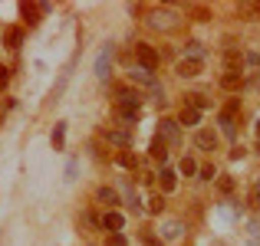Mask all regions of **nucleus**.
Instances as JSON below:
<instances>
[{
	"instance_id": "29",
	"label": "nucleus",
	"mask_w": 260,
	"mask_h": 246,
	"mask_svg": "<svg viewBox=\"0 0 260 246\" xmlns=\"http://www.w3.org/2000/svg\"><path fill=\"white\" fill-rule=\"evenodd\" d=\"M217 190H221L224 197L234 194V177H221V181H217Z\"/></svg>"
},
{
	"instance_id": "14",
	"label": "nucleus",
	"mask_w": 260,
	"mask_h": 246,
	"mask_svg": "<svg viewBox=\"0 0 260 246\" xmlns=\"http://www.w3.org/2000/svg\"><path fill=\"white\" fill-rule=\"evenodd\" d=\"M175 72H178L181 79H194L198 72H201V63H191V59H178V63H175Z\"/></svg>"
},
{
	"instance_id": "6",
	"label": "nucleus",
	"mask_w": 260,
	"mask_h": 246,
	"mask_svg": "<svg viewBox=\"0 0 260 246\" xmlns=\"http://www.w3.org/2000/svg\"><path fill=\"white\" fill-rule=\"evenodd\" d=\"M102 138H106L109 145H115V148L132 145V132H125V128H102Z\"/></svg>"
},
{
	"instance_id": "2",
	"label": "nucleus",
	"mask_w": 260,
	"mask_h": 246,
	"mask_svg": "<svg viewBox=\"0 0 260 246\" xmlns=\"http://www.w3.org/2000/svg\"><path fill=\"white\" fill-rule=\"evenodd\" d=\"M135 59H139L142 69L155 72V69H158V63H161V53L155 50L152 43H135Z\"/></svg>"
},
{
	"instance_id": "35",
	"label": "nucleus",
	"mask_w": 260,
	"mask_h": 246,
	"mask_svg": "<svg viewBox=\"0 0 260 246\" xmlns=\"http://www.w3.org/2000/svg\"><path fill=\"white\" fill-rule=\"evenodd\" d=\"M250 207H254V210H260V184H257L254 190H250Z\"/></svg>"
},
{
	"instance_id": "42",
	"label": "nucleus",
	"mask_w": 260,
	"mask_h": 246,
	"mask_svg": "<svg viewBox=\"0 0 260 246\" xmlns=\"http://www.w3.org/2000/svg\"><path fill=\"white\" fill-rule=\"evenodd\" d=\"M257 151H260V148H257Z\"/></svg>"
},
{
	"instance_id": "5",
	"label": "nucleus",
	"mask_w": 260,
	"mask_h": 246,
	"mask_svg": "<svg viewBox=\"0 0 260 246\" xmlns=\"http://www.w3.org/2000/svg\"><path fill=\"white\" fill-rule=\"evenodd\" d=\"M128 82H135V86H145V89H155V86H158L155 72L142 69V66H128Z\"/></svg>"
},
{
	"instance_id": "1",
	"label": "nucleus",
	"mask_w": 260,
	"mask_h": 246,
	"mask_svg": "<svg viewBox=\"0 0 260 246\" xmlns=\"http://www.w3.org/2000/svg\"><path fill=\"white\" fill-rule=\"evenodd\" d=\"M148 26L158 33H175L178 26H181V17L172 10V7H161V10H152L148 13Z\"/></svg>"
},
{
	"instance_id": "9",
	"label": "nucleus",
	"mask_w": 260,
	"mask_h": 246,
	"mask_svg": "<svg viewBox=\"0 0 260 246\" xmlns=\"http://www.w3.org/2000/svg\"><path fill=\"white\" fill-rule=\"evenodd\" d=\"M224 72H244V53L228 46L224 50Z\"/></svg>"
},
{
	"instance_id": "34",
	"label": "nucleus",
	"mask_w": 260,
	"mask_h": 246,
	"mask_svg": "<svg viewBox=\"0 0 260 246\" xmlns=\"http://www.w3.org/2000/svg\"><path fill=\"white\" fill-rule=\"evenodd\" d=\"M221 217H224V220H237L241 210H237V207H221Z\"/></svg>"
},
{
	"instance_id": "40",
	"label": "nucleus",
	"mask_w": 260,
	"mask_h": 246,
	"mask_svg": "<svg viewBox=\"0 0 260 246\" xmlns=\"http://www.w3.org/2000/svg\"><path fill=\"white\" fill-rule=\"evenodd\" d=\"M0 121H4V105H0Z\"/></svg>"
},
{
	"instance_id": "36",
	"label": "nucleus",
	"mask_w": 260,
	"mask_h": 246,
	"mask_svg": "<svg viewBox=\"0 0 260 246\" xmlns=\"http://www.w3.org/2000/svg\"><path fill=\"white\" fill-rule=\"evenodd\" d=\"M244 89H260V72H254L250 79H244Z\"/></svg>"
},
{
	"instance_id": "19",
	"label": "nucleus",
	"mask_w": 260,
	"mask_h": 246,
	"mask_svg": "<svg viewBox=\"0 0 260 246\" xmlns=\"http://www.w3.org/2000/svg\"><path fill=\"white\" fill-rule=\"evenodd\" d=\"M148 154H152V158L158 161V164H165V161H168V145H165L161 138H155V141H152V148H148Z\"/></svg>"
},
{
	"instance_id": "30",
	"label": "nucleus",
	"mask_w": 260,
	"mask_h": 246,
	"mask_svg": "<svg viewBox=\"0 0 260 246\" xmlns=\"http://www.w3.org/2000/svg\"><path fill=\"white\" fill-rule=\"evenodd\" d=\"M244 66L247 69H260V53H244Z\"/></svg>"
},
{
	"instance_id": "18",
	"label": "nucleus",
	"mask_w": 260,
	"mask_h": 246,
	"mask_svg": "<svg viewBox=\"0 0 260 246\" xmlns=\"http://www.w3.org/2000/svg\"><path fill=\"white\" fill-rule=\"evenodd\" d=\"M95 200L106 203V207H119V194H115L112 187H99L95 190Z\"/></svg>"
},
{
	"instance_id": "11",
	"label": "nucleus",
	"mask_w": 260,
	"mask_h": 246,
	"mask_svg": "<svg viewBox=\"0 0 260 246\" xmlns=\"http://www.w3.org/2000/svg\"><path fill=\"white\" fill-rule=\"evenodd\" d=\"M99 227H102V230H112V233H119V230L125 227V217H122L119 210H106V217L99 220Z\"/></svg>"
},
{
	"instance_id": "26",
	"label": "nucleus",
	"mask_w": 260,
	"mask_h": 246,
	"mask_svg": "<svg viewBox=\"0 0 260 246\" xmlns=\"http://www.w3.org/2000/svg\"><path fill=\"white\" fill-rule=\"evenodd\" d=\"M178 171H181L184 177H191V174H198V164L191 161V158H181V164H178Z\"/></svg>"
},
{
	"instance_id": "13",
	"label": "nucleus",
	"mask_w": 260,
	"mask_h": 246,
	"mask_svg": "<svg viewBox=\"0 0 260 246\" xmlns=\"http://www.w3.org/2000/svg\"><path fill=\"white\" fill-rule=\"evenodd\" d=\"M194 145L201 148V151H214L217 148V135L211 132V128H201V132L194 135Z\"/></svg>"
},
{
	"instance_id": "7",
	"label": "nucleus",
	"mask_w": 260,
	"mask_h": 246,
	"mask_svg": "<svg viewBox=\"0 0 260 246\" xmlns=\"http://www.w3.org/2000/svg\"><path fill=\"white\" fill-rule=\"evenodd\" d=\"M204 56H208V46L198 43V39H188V43L181 46V59H191V63H204Z\"/></svg>"
},
{
	"instance_id": "17",
	"label": "nucleus",
	"mask_w": 260,
	"mask_h": 246,
	"mask_svg": "<svg viewBox=\"0 0 260 246\" xmlns=\"http://www.w3.org/2000/svg\"><path fill=\"white\" fill-rule=\"evenodd\" d=\"M181 233H184V223L181 220H168L165 227H161V240H178Z\"/></svg>"
},
{
	"instance_id": "31",
	"label": "nucleus",
	"mask_w": 260,
	"mask_h": 246,
	"mask_svg": "<svg viewBox=\"0 0 260 246\" xmlns=\"http://www.w3.org/2000/svg\"><path fill=\"white\" fill-rule=\"evenodd\" d=\"M250 246H260V220H250Z\"/></svg>"
},
{
	"instance_id": "22",
	"label": "nucleus",
	"mask_w": 260,
	"mask_h": 246,
	"mask_svg": "<svg viewBox=\"0 0 260 246\" xmlns=\"http://www.w3.org/2000/svg\"><path fill=\"white\" fill-rule=\"evenodd\" d=\"M221 132L237 145V125H234V115H221Z\"/></svg>"
},
{
	"instance_id": "25",
	"label": "nucleus",
	"mask_w": 260,
	"mask_h": 246,
	"mask_svg": "<svg viewBox=\"0 0 260 246\" xmlns=\"http://www.w3.org/2000/svg\"><path fill=\"white\" fill-rule=\"evenodd\" d=\"M63 141H66V125L59 121V125L53 128V148H63Z\"/></svg>"
},
{
	"instance_id": "3",
	"label": "nucleus",
	"mask_w": 260,
	"mask_h": 246,
	"mask_svg": "<svg viewBox=\"0 0 260 246\" xmlns=\"http://www.w3.org/2000/svg\"><path fill=\"white\" fill-rule=\"evenodd\" d=\"M155 138H161L165 145H178V141H181V125H178L175 118H161L158 121V135H155Z\"/></svg>"
},
{
	"instance_id": "37",
	"label": "nucleus",
	"mask_w": 260,
	"mask_h": 246,
	"mask_svg": "<svg viewBox=\"0 0 260 246\" xmlns=\"http://www.w3.org/2000/svg\"><path fill=\"white\" fill-rule=\"evenodd\" d=\"M7 82H10V69H7V66H4V63H0V89H4V86H7Z\"/></svg>"
},
{
	"instance_id": "28",
	"label": "nucleus",
	"mask_w": 260,
	"mask_h": 246,
	"mask_svg": "<svg viewBox=\"0 0 260 246\" xmlns=\"http://www.w3.org/2000/svg\"><path fill=\"white\" fill-rule=\"evenodd\" d=\"M148 210H152V214H161V210H165V197H161V194H152V200H148Z\"/></svg>"
},
{
	"instance_id": "10",
	"label": "nucleus",
	"mask_w": 260,
	"mask_h": 246,
	"mask_svg": "<svg viewBox=\"0 0 260 246\" xmlns=\"http://www.w3.org/2000/svg\"><path fill=\"white\" fill-rule=\"evenodd\" d=\"M217 86H221L224 92H241L244 89V72H221Z\"/></svg>"
},
{
	"instance_id": "21",
	"label": "nucleus",
	"mask_w": 260,
	"mask_h": 246,
	"mask_svg": "<svg viewBox=\"0 0 260 246\" xmlns=\"http://www.w3.org/2000/svg\"><path fill=\"white\" fill-rule=\"evenodd\" d=\"M158 184H161V190H165V194H172V190L178 187V174H175V171H161V177H158Z\"/></svg>"
},
{
	"instance_id": "15",
	"label": "nucleus",
	"mask_w": 260,
	"mask_h": 246,
	"mask_svg": "<svg viewBox=\"0 0 260 246\" xmlns=\"http://www.w3.org/2000/svg\"><path fill=\"white\" fill-rule=\"evenodd\" d=\"M73 66H76V56H73V59H70V66L59 72V82L53 86V102H59V95L66 92V82H70V76H73Z\"/></svg>"
},
{
	"instance_id": "8",
	"label": "nucleus",
	"mask_w": 260,
	"mask_h": 246,
	"mask_svg": "<svg viewBox=\"0 0 260 246\" xmlns=\"http://www.w3.org/2000/svg\"><path fill=\"white\" fill-rule=\"evenodd\" d=\"M115 102H119V108H139V92L128 86H115Z\"/></svg>"
},
{
	"instance_id": "16",
	"label": "nucleus",
	"mask_w": 260,
	"mask_h": 246,
	"mask_svg": "<svg viewBox=\"0 0 260 246\" xmlns=\"http://www.w3.org/2000/svg\"><path fill=\"white\" fill-rule=\"evenodd\" d=\"M20 43H23V30H20V26H7L4 30V46L7 50H20Z\"/></svg>"
},
{
	"instance_id": "27",
	"label": "nucleus",
	"mask_w": 260,
	"mask_h": 246,
	"mask_svg": "<svg viewBox=\"0 0 260 246\" xmlns=\"http://www.w3.org/2000/svg\"><path fill=\"white\" fill-rule=\"evenodd\" d=\"M139 240H142V246H165V240H161V236H155V233H148V230H145V233H142V236H139Z\"/></svg>"
},
{
	"instance_id": "41",
	"label": "nucleus",
	"mask_w": 260,
	"mask_h": 246,
	"mask_svg": "<svg viewBox=\"0 0 260 246\" xmlns=\"http://www.w3.org/2000/svg\"><path fill=\"white\" fill-rule=\"evenodd\" d=\"M257 138H260V121H257Z\"/></svg>"
},
{
	"instance_id": "12",
	"label": "nucleus",
	"mask_w": 260,
	"mask_h": 246,
	"mask_svg": "<svg viewBox=\"0 0 260 246\" xmlns=\"http://www.w3.org/2000/svg\"><path fill=\"white\" fill-rule=\"evenodd\" d=\"M109 66H112V46H106V50L95 56V76H99L102 82L109 79Z\"/></svg>"
},
{
	"instance_id": "33",
	"label": "nucleus",
	"mask_w": 260,
	"mask_h": 246,
	"mask_svg": "<svg viewBox=\"0 0 260 246\" xmlns=\"http://www.w3.org/2000/svg\"><path fill=\"white\" fill-rule=\"evenodd\" d=\"M198 174H201V181H211V177H217L214 164H204V168H198Z\"/></svg>"
},
{
	"instance_id": "23",
	"label": "nucleus",
	"mask_w": 260,
	"mask_h": 246,
	"mask_svg": "<svg viewBox=\"0 0 260 246\" xmlns=\"http://www.w3.org/2000/svg\"><path fill=\"white\" fill-rule=\"evenodd\" d=\"M198 121H201V112H194V108H184V105H181L178 125H198Z\"/></svg>"
},
{
	"instance_id": "24",
	"label": "nucleus",
	"mask_w": 260,
	"mask_h": 246,
	"mask_svg": "<svg viewBox=\"0 0 260 246\" xmlns=\"http://www.w3.org/2000/svg\"><path fill=\"white\" fill-rule=\"evenodd\" d=\"M237 10H241L244 20H260V4H250V0H247V4H241Z\"/></svg>"
},
{
	"instance_id": "32",
	"label": "nucleus",
	"mask_w": 260,
	"mask_h": 246,
	"mask_svg": "<svg viewBox=\"0 0 260 246\" xmlns=\"http://www.w3.org/2000/svg\"><path fill=\"white\" fill-rule=\"evenodd\" d=\"M115 161H119L122 168H128V171H132L135 164H139V161H135V154H128V151H122V154H119V158H115Z\"/></svg>"
},
{
	"instance_id": "38",
	"label": "nucleus",
	"mask_w": 260,
	"mask_h": 246,
	"mask_svg": "<svg viewBox=\"0 0 260 246\" xmlns=\"http://www.w3.org/2000/svg\"><path fill=\"white\" fill-rule=\"evenodd\" d=\"M79 220H83V223H86V227H92V230H95V227H99V220H95V217H92V214H83V217H79Z\"/></svg>"
},
{
	"instance_id": "39",
	"label": "nucleus",
	"mask_w": 260,
	"mask_h": 246,
	"mask_svg": "<svg viewBox=\"0 0 260 246\" xmlns=\"http://www.w3.org/2000/svg\"><path fill=\"white\" fill-rule=\"evenodd\" d=\"M109 246H125V236H122V233H112V236H109Z\"/></svg>"
},
{
	"instance_id": "20",
	"label": "nucleus",
	"mask_w": 260,
	"mask_h": 246,
	"mask_svg": "<svg viewBox=\"0 0 260 246\" xmlns=\"http://www.w3.org/2000/svg\"><path fill=\"white\" fill-rule=\"evenodd\" d=\"M211 102L204 99L201 92H191V95H184V108H194V112H201V108H208Z\"/></svg>"
},
{
	"instance_id": "4",
	"label": "nucleus",
	"mask_w": 260,
	"mask_h": 246,
	"mask_svg": "<svg viewBox=\"0 0 260 246\" xmlns=\"http://www.w3.org/2000/svg\"><path fill=\"white\" fill-rule=\"evenodd\" d=\"M20 13L26 17V23H30V26H37L40 20L50 13V4H20Z\"/></svg>"
}]
</instances>
